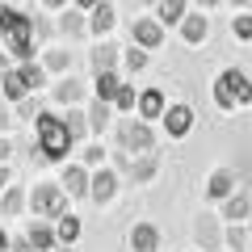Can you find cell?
I'll return each instance as SVG.
<instances>
[{"mask_svg": "<svg viewBox=\"0 0 252 252\" xmlns=\"http://www.w3.org/2000/svg\"><path fill=\"white\" fill-rule=\"evenodd\" d=\"M0 46L17 63H34V55L42 51V42L34 34V17L13 9V4H0Z\"/></svg>", "mask_w": 252, "mask_h": 252, "instance_id": "1", "label": "cell"}, {"mask_svg": "<svg viewBox=\"0 0 252 252\" xmlns=\"http://www.w3.org/2000/svg\"><path fill=\"white\" fill-rule=\"evenodd\" d=\"M34 143H38V160L42 164H67L76 152V139L72 130L63 126V118L55 109H42L34 118Z\"/></svg>", "mask_w": 252, "mask_h": 252, "instance_id": "2", "label": "cell"}, {"mask_svg": "<svg viewBox=\"0 0 252 252\" xmlns=\"http://www.w3.org/2000/svg\"><path fill=\"white\" fill-rule=\"evenodd\" d=\"M215 105L219 109H248L252 105V80H248V72H240V67H223V72L215 76Z\"/></svg>", "mask_w": 252, "mask_h": 252, "instance_id": "3", "label": "cell"}, {"mask_svg": "<svg viewBox=\"0 0 252 252\" xmlns=\"http://www.w3.org/2000/svg\"><path fill=\"white\" fill-rule=\"evenodd\" d=\"M118 152H126V156H143V152H156V126L152 122H143L139 114H126V118H118Z\"/></svg>", "mask_w": 252, "mask_h": 252, "instance_id": "4", "label": "cell"}, {"mask_svg": "<svg viewBox=\"0 0 252 252\" xmlns=\"http://www.w3.org/2000/svg\"><path fill=\"white\" fill-rule=\"evenodd\" d=\"M67 189L59 185V181H38L34 189H30V215L34 219H59V215H67Z\"/></svg>", "mask_w": 252, "mask_h": 252, "instance_id": "5", "label": "cell"}, {"mask_svg": "<svg viewBox=\"0 0 252 252\" xmlns=\"http://www.w3.org/2000/svg\"><path fill=\"white\" fill-rule=\"evenodd\" d=\"M89 93H93V84L80 80V76H59V80L51 84V101H55V105H63V109L89 105Z\"/></svg>", "mask_w": 252, "mask_h": 252, "instance_id": "6", "label": "cell"}, {"mask_svg": "<svg viewBox=\"0 0 252 252\" xmlns=\"http://www.w3.org/2000/svg\"><path fill=\"white\" fill-rule=\"evenodd\" d=\"M118 189H122V177H118L114 164L93 168V181H89V202H93V206H109V202L118 198Z\"/></svg>", "mask_w": 252, "mask_h": 252, "instance_id": "7", "label": "cell"}, {"mask_svg": "<svg viewBox=\"0 0 252 252\" xmlns=\"http://www.w3.org/2000/svg\"><path fill=\"white\" fill-rule=\"evenodd\" d=\"M193 244H198V252H223V223H219V215L202 210L193 219Z\"/></svg>", "mask_w": 252, "mask_h": 252, "instance_id": "8", "label": "cell"}, {"mask_svg": "<svg viewBox=\"0 0 252 252\" xmlns=\"http://www.w3.org/2000/svg\"><path fill=\"white\" fill-rule=\"evenodd\" d=\"M164 135L168 139H185L189 130H193V122H198V114H193V105H185V101H168V109H164Z\"/></svg>", "mask_w": 252, "mask_h": 252, "instance_id": "9", "label": "cell"}, {"mask_svg": "<svg viewBox=\"0 0 252 252\" xmlns=\"http://www.w3.org/2000/svg\"><path fill=\"white\" fill-rule=\"evenodd\" d=\"M89 181H93V168H84L80 160H67L59 168V185L67 189V198L72 202H84L89 198Z\"/></svg>", "mask_w": 252, "mask_h": 252, "instance_id": "10", "label": "cell"}, {"mask_svg": "<svg viewBox=\"0 0 252 252\" xmlns=\"http://www.w3.org/2000/svg\"><path fill=\"white\" fill-rule=\"evenodd\" d=\"M89 67H93V76H101V72H122V46H118L114 38H101V42L89 51Z\"/></svg>", "mask_w": 252, "mask_h": 252, "instance_id": "11", "label": "cell"}, {"mask_svg": "<svg viewBox=\"0 0 252 252\" xmlns=\"http://www.w3.org/2000/svg\"><path fill=\"white\" fill-rule=\"evenodd\" d=\"M130 42L143 46V51H160L164 46V26L156 21V13L152 17H135L130 21Z\"/></svg>", "mask_w": 252, "mask_h": 252, "instance_id": "12", "label": "cell"}, {"mask_svg": "<svg viewBox=\"0 0 252 252\" xmlns=\"http://www.w3.org/2000/svg\"><path fill=\"white\" fill-rule=\"evenodd\" d=\"M160 227L147 223V219H139V223H130V231H126V248L130 252H160Z\"/></svg>", "mask_w": 252, "mask_h": 252, "instance_id": "13", "label": "cell"}, {"mask_svg": "<svg viewBox=\"0 0 252 252\" xmlns=\"http://www.w3.org/2000/svg\"><path fill=\"white\" fill-rule=\"evenodd\" d=\"M55 30H59L63 42H80V38L89 34V13L76 9V4H67V9L59 13V21H55Z\"/></svg>", "mask_w": 252, "mask_h": 252, "instance_id": "14", "label": "cell"}, {"mask_svg": "<svg viewBox=\"0 0 252 252\" xmlns=\"http://www.w3.org/2000/svg\"><path fill=\"white\" fill-rule=\"evenodd\" d=\"M156 172H160V152L130 156V164H126V181H130V185H152Z\"/></svg>", "mask_w": 252, "mask_h": 252, "instance_id": "15", "label": "cell"}, {"mask_svg": "<svg viewBox=\"0 0 252 252\" xmlns=\"http://www.w3.org/2000/svg\"><path fill=\"white\" fill-rule=\"evenodd\" d=\"M84 114H89V135H93V139H101V135L109 130V126L118 122L114 105H109V101H101V97H89V105H84Z\"/></svg>", "mask_w": 252, "mask_h": 252, "instance_id": "16", "label": "cell"}, {"mask_svg": "<svg viewBox=\"0 0 252 252\" xmlns=\"http://www.w3.org/2000/svg\"><path fill=\"white\" fill-rule=\"evenodd\" d=\"M235 168H227V164H219V168H210V177H206V198L210 202H227L235 193Z\"/></svg>", "mask_w": 252, "mask_h": 252, "instance_id": "17", "label": "cell"}, {"mask_svg": "<svg viewBox=\"0 0 252 252\" xmlns=\"http://www.w3.org/2000/svg\"><path fill=\"white\" fill-rule=\"evenodd\" d=\"M177 30H181V42H189V46H202V42L210 38V17H206L202 9H189V13H185V21H181Z\"/></svg>", "mask_w": 252, "mask_h": 252, "instance_id": "18", "label": "cell"}, {"mask_svg": "<svg viewBox=\"0 0 252 252\" xmlns=\"http://www.w3.org/2000/svg\"><path fill=\"white\" fill-rule=\"evenodd\" d=\"M164 109H168V97H164V89L147 84V89L139 93V105H135V114L143 118V122H160V118H164Z\"/></svg>", "mask_w": 252, "mask_h": 252, "instance_id": "19", "label": "cell"}, {"mask_svg": "<svg viewBox=\"0 0 252 252\" xmlns=\"http://www.w3.org/2000/svg\"><path fill=\"white\" fill-rule=\"evenodd\" d=\"M114 26H118V9H114V0H101L97 9L89 13V34L101 42V38L114 34Z\"/></svg>", "mask_w": 252, "mask_h": 252, "instance_id": "20", "label": "cell"}, {"mask_svg": "<svg viewBox=\"0 0 252 252\" xmlns=\"http://www.w3.org/2000/svg\"><path fill=\"white\" fill-rule=\"evenodd\" d=\"M26 240L34 244L38 252L59 248V235H55V223H51V219H30V223H26Z\"/></svg>", "mask_w": 252, "mask_h": 252, "instance_id": "21", "label": "cell"}, {"mask_svg": "<svg viewBox=\"0 0 252 252\" xmlns=\"http://www.w3.org/2000/svg\"><path fill=\"white\" fill-rule=\"evenodd\" d=\"M30 93H34V89H30V80L21 76V63L13 67V72L0 76V97L9 101V105H17V101H21V97H30Z\"/></svg>", "mask_w": 252, "mask_h": 252, "instance_id": "22", "label": "cell"}, {"mask_svg": "<svg viewBox=\"0 0 252 252\" xmlns=\"http://www.w3.org/2000/svg\"><path fill=\"white\" fill-rule=\"evenodd\" d=\"M219 219H227V223H248L252 219V198L235 189L227 202H219Z\"/></svg>", "mask_w": 252, "mask_h": 252, "instance_id": "23", "label": "cell"}, {"mask_svg": "<svg viewBox=\"0 0 252 252\" xmlns=\"http://www.w3.org/2000/svg\"><path fill=\"white\" fill-rule=\"evenodd\" d=\"M42 67H46L51 76H72L76 55L67 51V46H46V51H42Z\"/></svg>", "mask_w": 252, "mask_h": 252, "instance_id": "24", "label": "cell"}, {"mask_svg": "<svg viewBox=\"0 0 252 252\" xmlns=\"http://www.w3.org/2000/svg\"><path fill=\"white\" fill-rule=\"evenodd\" d=\"M21 210H30V189L13 181V185L0 193V215H4V219H17Z\"/></svg>", "mask_w": 252, "mask_h": 252, "instance_id": "25", "label": "cell"}, {"mask_svg": "<svg viewBox=\"0 0 252 252\" xmlns=\"http://www.w3.org/2000/svg\"><path fill=\"white\" fill-rule=\"evenodd\" d=\"M93 97H101V101H109L114 105V97H118V89L126 84V76L122 72H101V76H93Z\"/></svg>", "mask_w": 252, "mask_h": 252, "instance_id": "26", "label": "cell"}, {"mask_svg": "<svg viewBox=\"0 0 252 252\" xmlns=\"http://www.w3.org/2000/svg\"><path fill=\"white\" fill-rule=\"evenodd\" d=\"M189 9H193L189 0H160V4H156V21H160L164 30H168V26H181Z\"/></svg>", "mask_w": 252, "mask_h": 252, "instance_id": "27", "label": "cell"}, {"mask_svg": "<svg viewBox=\"0 0 252 252\" xmlns=\"http://www.w3.org/2000/svg\"><path fill=\"white\" fill-rule=\"evenodd\" d=\"M55 235H59V244H67V248H76V240L84 235V223H80V215H59L55 219Z\"/></svg>", "mask_w": 252, "mask_h": 252, "instance_id": "28", "label": "cell"}, {"mask_svg": "<svg viewBox=\"0 0 252 252\" xmlns=\"http://www.w3.org/2000/svg\"><path fill=\"white\" fill-rule=\"evenodd\" d=\"M248 244H252V227L248 223H227L223 227V248L227 252H248Z\"/></svg>", "mask_w": 252, "mask_h": 252, "instance_id": "29", "label": "cell"}, {"mask_svg": "<svg viewBox=\"0 0 252 252\" xmlns=\"http://www.w3.org/2000/svg\"><path fill=\"white\" fill-rule=\"evenodd\" d=\"M147 63H152V51H143V46H122V76H139L147 72Z\"/></svg>", "mask_w": 252, "mask_h": 252, "instance_id": "30", "label": "cell"}, {"mask_svg": "<svg viewBox=\"0 0 252 252\" xmlns=\"http://www.w3.org/2000/svg\"><path fill=\"white\" fill-rule=\"evenodd\" d=\"M63 126H67V130H72V139L76 143H89V114H84V105H72L67 109V114H63Z\"/></svg>", "mask_w": 252, "mask_h": 252, "instance_id": "31", "label": "cell"}, {"mask_svg": "<svg viewBox=\"0 0 252 252\" xmlns=\"http://www.w3.org/2000/svg\"><path fill=\"white\" fill-rule=\"evenodd\" d=\"M76 160H80L84 168H105V143H101V139H89V143L76 152Z\"/></svg>", "mask_w": 252, "mask_h": 252, "instance_id": "32", "label": "cell"}, {"mask_svg": "<svg viewBox=\"0 0 252 252\" xmlns=\"http://www.w3.org/2000/svg\"><path fill=\"white\" fill-rule=\"evenodd\" d=\"M135 105H139V93H135V84L126 80L122 89H118V97H114V114L126 118V114H135Z\"/></svg>", "mask_w": 252, "mask_h": 252, "instance_id": "33", "label": "cell"}, {"mask_svg": "<svg viewBox=\"0 0 252 252\" xmlns=\"http://www.w3.org/2000/svg\"><path fill=\"white\" fill-rule=\"evenodd\" d=\"M42 109H46V105H42V97H38V93H30V97H21L17 105H13V118H21V122H34Z\"/></svg>", "mask_w": 252, "mask_h": 252, "instance_id": "34", "label": "cell"}, {"mask_svg": "<svg viewBox=\"0 0 252 252\" xmlns=\"http://www.w3.org/2000/svg\"><path fill=\"white\" fill-rule=\"evenodd\" d=\"M21 76L30 80V89H34V93H42L46 84H51V72H46L42 63H21Z\"/></svg>", "mask_w": 252, "mask_h": 252, "instance_id": "35", "label": "cell"}, {"mask_svg": "<svg viewBox=\"0 0 252 252\" xmlns=\"http://www.w3.org/2000/svg\"><path fill=\"white\" fill-rule=\"evenodd\" d=\"M231 34L240 38V42H252V13H248V9L231 17Z\"/></svg>", "mask_w": 252, "mask_h": 252, "instance_id": "36", "label": "cell"}, {"mask_svg": "<svg viewBox=\"0 0 252 252\" xmlns=\"http://www.w3.org/2000/svg\"><path fill=\"white\" fill-rule=\"evenodd\" d=\"M34 34H38V42H42V51H46L51 34H59V30H55V21H51V17H34Z\"/></svg>", "mask_w": 252, "mask_h": 252, "instance_id": "37", "label": "cell"}, {"mask_svg": "<svg viewBox=\"0 0 252 252\" xmlns=\"http://www.w3.org/2000/svg\"><path fill=\"white\" fill-rule=\"evenodd\" d=\"M13 122H17V118H13V105L4 97H0V135H9L13 130Z\"/></svg>", "mask_w": 252, "mask_h": 252, "instance_id": "38", "label": "cell"}, {"mask_svg": "<svg viewBox=\"0 0 252 252\" xmlns=\"http://www.w3.org/2000/svg\"><path fill=\"white\" fill-rule=\"evenodd\" d=\"M9 252H38V248L26 240V231H21V235H13V248H9Z\"/></svg>", "mask_w": 252, "mask_h": 252, "instance_id": "39", "label": "cell"}, {"mask_svg": "<svg viewBox=\"0 0 252 252\" xmlns=\"http://www.w3.org/2000/svg\"><path fill=\"white\" fill-rule=\"evenodd\" d=\"M9 160H13V139L0 135V164H9Z\"/></svg>", "mask_w": 252, "mask_h": 252, "instance_id": "40", "label": "cell"}, {"mask_svg": "<svg viewBox=\"0 0 252 252\" xmlns=\"http://www.w3.org/2000/svg\"><path fill=\"white\" fill-rule=\"evenodd\" d=\"M13 185V164H0V193Z\"/></svg>", "mask_w": 252, "mask_h": 252, "instance_id": "41", "label": "cell"}, {"mask_svg": "<svg viewBox=\"0 0 252 252\" xmlns=\"http://www.w3.org/2000/svg\"><path fill=\"white\" fill-rule=\"evenodd\" d=\"M67 4H72V0H42V9H46V13H63Z\"/></svg>", "mask_w": 252, "mask_h": 252, "instance_id": "42", "label": "cell"}, {"mask_svg": "<svg viewBox=\"0 0 252 252\" xmlns=\"http://www.w3.org/2000/svg\"><path fill=\"white\" fill-rule=\"evenodd\" d=\"M189 4H193V9H202V13H210V9H219L223 0H189Z\"/></svg>", "mask_w": 252, "mask_h": 252, "instance_id": "43", "label": "cell"}, {"mask_svg": "<svg viewBox=\"0 0 252 252\" xmlns=\"http://www.w3.org/2000/svg\"><path fill=\"white\" fill-rule=\"evenodd\" d=\"M13 67H17V63H13V55H4V51H0V76H4V72H13Z\"/></svg>", "mask_w": 252, "mask_h": 252, "instance_id": "44", "label": "cell"}, {"mask_svg": "<svg viewBox=\"0 0 252 252\" xmlns=\"http://www.w3.org/2000/svg\"><path fill=\"white\" fill-rule=\"evenodd\" d=\"M72 4H76V9H84V13H93V9L101 4V0H72Z\"/></svg>", "mask_w": 252, "mask_h": 252, "instance_id": "45", "label": "cell"}, {"mask_svg": "<svg viewBox=\"0 0 252 252\" xmlns=\"http://www.w3.org/2000/svg\"><path fill=\"white\" fill-rule=\"evenodd\" d=\"M9 248H13V235L4 231V227H0V252H9Z\"/></svg>", "mask_w": 252, "mask_h": 252, "instance_id": "46", "label": "cell"}, {"mask_svg": "<svg viewBox=\"0 0 252 252\" xmlns=\"http://www.w3.org/2000/svg\"><path fill=\"white\" fill-rule=\"evenodd\" d=\"M235 4V13H244V9H252V0H231Z\"/></svg>", "mask_w": 252, "mask_h": 252, "instance_id": "47", "label": "cell"}, {"mask_svg": "<svg viewBox=\"0 0 252 252\" xmlns=\"http://www.w3.org/2000/svg\"><path fill=\"white\" fill-rule=\"evenodd\" d=\"M135 4H143V9H156V4H160V0H135Z\"/></svg>", "mask_w": 252, "mask_h": 252, "instance_id": "48", "label": "cell"}, {"mask_svg": "<svg viewBox=\"0 0 252 252\" xmlns=\"http://www.w3.org/2000/svg\"><path fill=\"white\" fill-rule=\"evenodd\" d=\"M51 252H76V248H67V244H59V248H51Z\"/></svg>", "mask_w": 252, "mask_h": 252, "instance_id": "49", "label": "cell"}, {"mask_svg": "<svg viewBox=\"0 0 252 252\" xmlns=\"http://www.w3.org/2000/svg\"><path fill=\"white\" fill-rule=\"evenodd\" d=\"M248 252H252V244H248Z\"/></svg>", "mask_w": 252, "mask_h": 252, "instance_id": "50", "label": "cell"}]
</instances>
